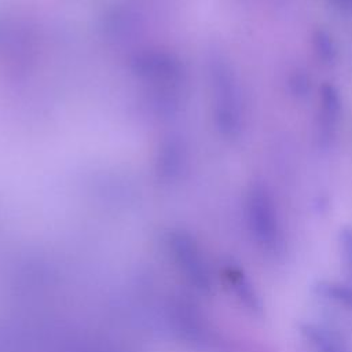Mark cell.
I'll return each instance as SVG.
<instances>
[{
	"label": "cell",
	"instance_id": "obj_4",
	"mask_svg": "<svg viewBox=\"0 0 352 352\" xmlns=\"http://www.w3.org/2000/svg\"><path fill=\"white\" fill-rule=\"evenodd\" d=\"M318 293L326 298L337 301L345 307H352V289L341 283H319L316 287Z\"/></svg>",
	"mask_w": 352,
	"mask_h": 352
},
{
	"label": "cell",
	"instance_id": "obj_3",
	"mask_svg": "<svg viewBox=\"0 0 352 352\" xmlns=\"http://www.w3.org/2000/svg\"><path fill=\"white\" fill-rule=\"evenodd\" d=\"M301 334L311 352H344L340 340L326 329L315 324H304Z\"/></svg>",
	"mask_w": 352,
	"mask_h": 352
},
{
	"label": "cell",
	"instance_id": "obj_1",
	"mask_svg": "<svg viewBox=\"0 0 352 352\" xmlns=\"http://www.w3.org/2000/svg\"><path fill=\"white\" fill-rule=\"evenodd\" d=\"M249 223L256 241L267 249H274L278 242V223L272 204L263 191L252 197Z\"/></svg>",
	"mask_w": 352,
	"mask_h": 352
},
{
	"label": "cell",
	"instance_id": "obj_5",
	"mask_svg": "<svg viewBox=\"0 0 352 352\" xmlns=\"http://www.w3.org/2000/svg\"><path fill=\"white\" fill-rule=\"evenodd\" d=\"M342 252L344 260L348 267H352V234L344 232L342 234Z\"/></svg>",
	"mask_w": 352,
	"mask_h": 352
},
{
	"label": "cell",
	"instance_id": "obj_2",
	"mask_svg": "<svg viewBox=\"0 0 352 352\" xmlns=\"http://www.w3.org/2000/svg\"><path fill=\"white\" fill-rule=\"evenodd\" d=\"M226 279L239 301L253 312L261 311V302L258 296L254 292V287L249 282V279L245 276V274L234 267H228L224 270Z\"/></svg>",
	"mask_w": 352,
	"mask_h": 352
}]
</instances>
